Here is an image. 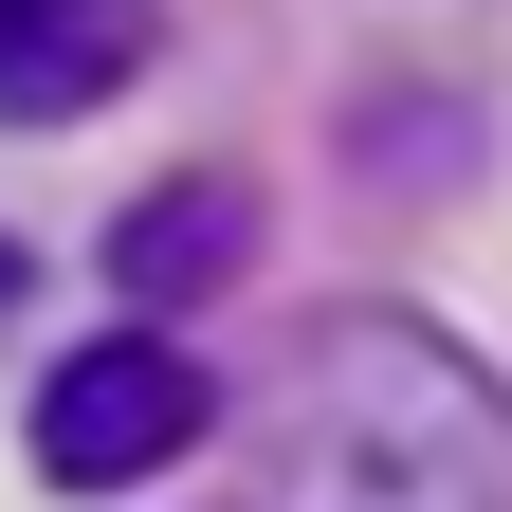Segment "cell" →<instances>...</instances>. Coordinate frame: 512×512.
<instances>
[{
	"instance_id": "cell-5",
	"label": "cell",
	"mask_w": 512,
	"mask_h": 512,
	"mask_svg": "<svg viewBox=\"0 0 512 512\" xmlns=\"http://www.w3.org/2000/svg\"><path fill=\"white\" fill-rule=\"evenodd\" d=\"M0 275H19V256H0Z\"/></svg>"
},
{
	"instance_id": "cell-3",
	"label": "cell",
	"mask_w": 512,
	"mask_h": 512,
	"mask_svg": "<svg viewBox=\"0 0 512 512\" xmlns=\"http://www.w3.org/2000/svg\"><path fill=\"white\" fill-rule=\"evenodd\" d=\"M128 55H147L128 0H0V110H92Z\"/></svg>"
},
{
	"instance_id": "cell-1",
	"label": "cell",
	"mask_w": 512,
	"mask_h": 512,
	"mask_svg": "<svg viewBox=\"0 0 512 512\" xmlns=\"http://www.w3.org/2000/svg\"><path fill=\"white\" fill-rule=\"evenodd\" d=\"M256 439H275V512H512V403L403 311L293 330Z\"/></svg>"
},
{
	"instance_id": "cell-2",
	"label": "cell",
	"mask_w": 512,
	"mask_h": 512,
	"mask_svg": "<svg viewBox=\"0 0 512 512\" xmlns=\"http://www.w3.org/2000/svg\"><path fill=\"white\" fill-rule=\"evenodd\" d=\"M202 421H220V384H202V366H183L165 330H110V348H74V366L37 384V476H74V494L165 476Z\"/></svg>"
},
{
	"instance_id": "cell-4",
	"label": "cell",
	"mask_w": 512,
	"mask_h": 512,
	"mask_svg": "<svg viewBox=\"0 0 512 512\" xmlns=\"http://www.w3.org/2000/svg\"><path fill=\"white\" fill-rule=\"evenodd\" d=\"M110 256H128V293H202L220 256H238V202H220V183H165V202L128 220Z\"/></svg>"
}]
</instances>
